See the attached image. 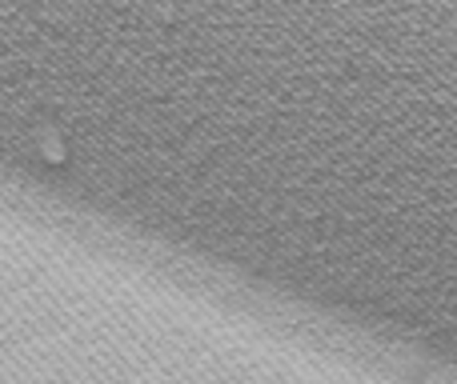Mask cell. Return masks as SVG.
I'll return each mask as SVG.
<instances>
[{"instance_id": "obj_1", "label": "cell", "mask_w": 457, "mask_h": 384, "mask_svg": "<svg viewBox=\"0 0 457 384\" xmlns=\"http://www.w3.org/2000/svg\"><path fill=\"white\" fill-rule=\"evenodd\" d=\"M40 152H45V160H53V165H61V160H64V144L56 141L53 133L40 136Z\"/></svg>"}]
</instances>
